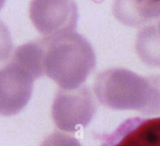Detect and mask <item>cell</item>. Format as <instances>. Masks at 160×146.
<instances>
[{"label":"cell","instance_id":"cell-1","mask_svg":"<svg viewBox=\"0 0 160 146\" xmlns=\"http://www.w3.org/2000/svg\"><path fill=\"white\" fill-rule=\"evenodd\" d=\"M42 40L44 75L63 90L82 87L96 66L91 44L75 31L44 37Z\"/></svg>","mask_w":160,"mask_h":146},{"label":"cell","instance_id":"cell-10","mask_svg":"<svg viewBox=\"0 0 160 146\" xmlns=\"http://www.w3.org/2000/svg\"><path fill=\"white\" fill-rule=\"evenodd\" d=\"M13 43L7 26L0 21V62L6 61L11 54Z\"/></svg>","mask_w":160,"mask_h":146},{"label":"cell","instance_id":"cell-7","mask_svg":"<svg viewBox=\"0 0 160 146\" xmlns=\"http://www.w3.org/2000/svg\"><path fill=\"white\" fill-rule=\"evenodd\" d=\"M112 13L125 25H142L160 18V0H115Z\"/></svg>","mask_w":160,"mask_h":146},{"label":"cell","instance_id":"cell-5","mask_svg":"<svg viewBox=\"0 0 160 146\" xmlns=\"http://www.w3.org/2000/svg\"><path fill=\"white\" fill-rule=\"evenodd\" d=\"M35 80L27 70L12 60L0 68V115L19 113L30 101Z\"/></svg>","mask_w":160,"mask_h":146},{"label":"cell","instance_id":"cell-11","mask_svg":"<svg viewBox=\"0 0 160 146\" xmlns=\"http://www.w3.org/2000/svg\"><path fill=\"white\" fill-rule=\"evenodd\" d=\"M41 146H81V144L75 138L56 132L46 138Z\"/></svg>","mask_w":160,"mask_h":146},{"label":"cell","instance_id":"cell-3","mask_svg":"<svg viewBox=\"0 0 160 146\" xmlns=\"http://www.w3.org/2000/svg\"><path fill=\"white\" fill-rule=\"evenodd\" d=\"M96 111L93 95L87 87L58 90L52 105V116L57 127L75 132L90 123Z\"/></svg>","mask_w":160,"mask_h":146},{"label":"cell","instance_id":"cell-6","mask_svg":"<svg viewBox=\"0 0 160 146\" xmlns=\"http://www.w3.org/2000/svg\"><path fill=\"white\" fill-rule=\"evenodd\" d=\"M100 146H160V117L127 119Z\"/></svg>","mask_w":160,"mask_h":146},{"label":"cell","instance_id":"cell-2","mask_svg":"<svg viewBox=\"0 0 160 146\" xmlns=\"http://www.w3.org/2000/svg\"><path fill=\"white\" fill-rule=\"evenodd\" d=\"M93 92L101 104L144 114L160 111V90L152 81L125 68H111L95 79Z\"/></svg>","mask_w":160,"mask_h":146},{"label":"cell","instance_id":"cell-4","mask_svg":"<svg viewBox=\"0 0 160 146\" xmlns=\"http://www.w3.org/2000/svg\"><path fill=\"white\" fill-rule=\"evenodd\" d=\"M29 15L38 32L52 37L75 31L78 9L73 0H32Z\"/></svg>","mask_w":160,"mask_h":146},{"label":"cell","instance_id":"cell-9","mask_svg":"<svg viewBox=\"0 0 160 146\" xmlns=\"http://www.w3.org/2000/svg\"><path fill=\"white\" fill-rule=\"evenodd\" d=\"M158 28L146 26L139 31L136 50L141 60L150 65H160V38Z\"/></svg>","mask_w":160,"mask_h":146},{"label":"cell","instance_id":"cell-13","mask_svg":"<svg viewBox=\"0 0 160 146\" xmlns=\"http://www.w3.org/2000/svg\"><path fill=\"white\" fill-rule=\"evenodd\" d=\"M95 1H100V0H95Z\"/></svg>","mask_w":160,"mask_h":146},{"label":"cell","instance_id":"cell-12","mask_svg":"<svg viewBox=\"0 0 160 146\" xmlns=\"http://www.w3.org/2000/svg\"><path fill=\"white\" fill-rule=\"evenodd\" d=\"M5 3H6V0H0V10L3 7Z\"/></svg>","mask_w":160,"mask_h":146},{"label":"cell","instance_id":"cell-8","mask_svg":"<svg viewBox=\"0 0 160 146\" xmlns=\"http://www.w3.org/2000/svg\"><path fill=\"white\" fill-rule=\"evenodd\" d=\"M43 40L29 42L15 50L12 61L16 62L33 76L35 79L44 76Z\"/></svg>","mask_w":160,"mask_h":146}]
</instances>
